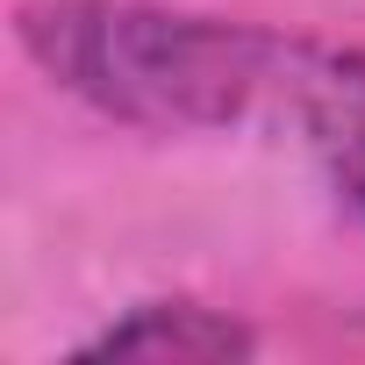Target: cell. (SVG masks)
Listing matches in <instances>:
<instances>
[{
  "label": "cell",
  "instance_id": "obj_1",
  "mask_svg": "<svg viewBox=\"0 0 365 365\" xmlns=\"http://www.w3.org/2000/svg\"><path fill=\"white\" fill-rule=\"evenodd\" d=\"M15 43L72 101L129 129H237L287 115L294 36L150 8V0H22Z\"/></svg>",
  "mask_w": 365,
  "mask_h": 365
},
{
  "label": "cell",
  "instance_id": "obj_2",
  "mask_svg": "<svg viewBox=\"0 0 365 365\" xmlns=\"http://www.w3.org/2000/svg\"><path fill=\"white\" fill-rule=\"evenodd\" d=\"M287 122L322 158L329 187L365 215V51L301 43L294 86H287Z\"/></svg>",
  "mask_w": 365,
  "mask_h": 365
},
{
  "label": "cell",
  "instance_id": "obj_3",
  "mask_svg": "<svg viewBox=\"0 0 365 365\" xmlns=\"http://www.w3.org/2000/svg\"><path fill=\"white\" fill-rule=\"evenodd\" d=\"M251 351L258 336L201 301H143L122 322H108L93 344H79V358H129V365H237Z\"/></svg>",
  "mask_w": 365,
  "mask_h": 365
}]
</instances>
